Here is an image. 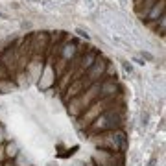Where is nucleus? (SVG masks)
<instances>
[{
	"label": "nucleus",
	"instance_id": "1",
	"mask_svg": "<svg viewBox=\"0 0 166 166\" xmlns=\"http://www.w3.org/2000/svg\"><path fill=\"white\" fill-rule=\"evenodd\" d=\"M124 68H126V72H129V74L133 72V66H131L129 63H124Z\"/></svg>",
	"mask_w": 166,
	"mask_h": 166
},
{
	"label": "nucleus",
	"instance_id": "2",
	"mask_svg": "<svg viewBox=\"0 0 166 166\" xmlns=\"http://www.w3.org/2000/svg\"><path fill=\"white\" fill-rule=\"evenodd\" d=\"M78 33H80V35H81V37H85V39H89V33H85V32H83V30H78Z\"/></svg>",
	"mask_w": 166,
	"mask_h": 166
},
{
	"label": "nucleus",
	"instance_id": "3",
	"mask_svg": "<svg viewBox=\"0 0 166 166\" xmlns=\"http://www.w3.org/2000/svg\"><path fill=\"white\" fill-rule=\"evenodd\" d=\"M155 164H157V159H155V157H153V159H151V161H150V164H148V166H155Z\"/></svg>",
	"mask_w": 166,
	"mask_h": 166
},
{
	"label": "nucleus",
	"instance_id": "4",
	"mask_svg": "<svg viewBox=\"0 0 166 166\" xmlns=\"http://www.w3.org/2000/svg\"><path fill=\"white\" fill-rule=\"evenodd\" d=\"M118 2H120V4H124V2H126V0H118Z\"/></svg>",
	"mask_w": 166,
	"mask_h": 166
}]
</instances>
